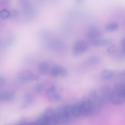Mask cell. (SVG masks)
Masks as SVG:
<instances>
[{"label":"cell","mask_w":125,"mask_h":125,"mask_svg":"<svg viewBox=\"0 0 125 125\" xmlns=\"http://www.w3.org/2000/svg\"><path fill=\"white\" fill-rule=\"evenodd\" d=\"M118 28V24L116 22H111L107 24L105 27V30L107 31H114Z\"/></svg>","instance_id":"13"},{"label":"cell","mask_w":125,"mask_h":125,"mask_svg":"<svg viewBox=\"0 0 125 125\" xmlns=\"http://www.w3.org/2000/svg\"><path fill=\"white\" fill-rule=\"evenodd\" d=\"M107 51L108 53L111 55H116L117 51L116 46L115 44H110L107 48Z\"/></svg>","instance_id":"14"},{"label":"cell","mask_w":125,"mask_h":125,"mask_svg":"<svg viewBox=\"0 0 125 125\" xmlns=\"http://www.w3.org/2000/svg\"><path fill=\"white\" fill-rule=\"evenodd\" d=\"M90 43L93 46H107L111 44V41L108 39H91L89 41Z\"/></svg>","instance_id":"7"},{"label":"cell","mask_w":125,"mask_h":125,"mask_svg":"<svg viewBox=\"0 0 125 125\" xmlns=\"http://www.w3.org/2000/svg\"><path fill=\"white\" fill-rule=\"evenodd\" d=\"M38 69L40 74L45 75L48 71L49 64L46 62H39L38 65Z\"/></svg>","instance_id":"10"},{"label":"cell","mask_w":125,"mask_h":125,"mask_svg":"<svg viewBox=\"0 0 125 125\" xmlns=\"http://www.w3.org/2000/svg\"><path fill=\"white\" fill-rule=\"evenodd\" d=\"M45 87V85L43 83H39L35 84L34 86V89L36 92H40L42 91Z\"/></svg>","instance_id":"16"},{"label":"cell","mask_w":125,"mask_h":125,"mask_svg":"<svg viewBox=\"0 0 125 125\" xmlns=\"http://www.w3.org/2000/svg\"><path fill=\"white\" fill-rule=\"evenodd\" d=\"M50 74L52 77H64L68 74L67 69L61 65H54L50 70Z\"/></svg>","instance_id":"4"},{"label":"cell","mask_w":125,"mask_h":125,"mask_svg":"<svg viewBox=\"0 0 125 125\" xmlns=\"http://www.w3.org/2000/svg\"><path fill=\"white\" fill-rule=\"evenodd\" d=\"M47 98L51 102H58L61 99V95L58 92L57 88L54 86L48 87L46 90Z\"/></svg>","instance_id":"3"},{"label":"cell","mask_w":125,"mask_h":125,"mask_svg":"<svg viewBox=\"0 0 125 125\" xmlns=\"http://www.w3.org/2000/svg\"><path fill=\"white\" fill-rule=\"evenodd\" d=\"M86 34L90 40L99 38L101 36L100 31L97 27L94 26L89 27L86 31Z\"/></svg>","instance_id":"6"},{"label":"cell","mask_w":125,"mask_h":125,"mask_svg":"<svg viewBox=\"0 0 125 125\" xmlns=\"http://www.w3.org/2000/svg\"><path fill=\"white\" fill-rule=\"evenodd\" d=\"M34 99V95L30 93H26L24 98V101H23V105L26 106L30 105L32 103Z\"/></svg>","instance_id":"11"},{"label":"cell","mask_w":125,"mask_h":125,"mask_svg":"<svg viewBox=\"0 0 125 125\" xmlns=\"http://www.w3.org/2000/svg\"><path fill=\"white\" fill-rule=\"evenodd\" d=\"M112 92V89L110 86L107 85L102 86L100 90L98 91L99 95L103 103L110 99L111 94Z\"/></svg>","instance_id":"5"},{"label":"cell","mask_w":125,"mask_h":125,"mask_svg":"<svg viewBox=\"0 0 125 125\" xmlns=\"http://www.w3.org/2000/svg\"><path fill=\"white\" fill-rule=\"evenodd\" d=\"M115 75L118 77H120V78L125 77V69L122 70L118 72L116 74H115Z\"/></svg>","instance_id":"17"},{"label":"cell","mask_w":125,"mask_h":125,"mask_svg":"<svg viewBox=\"0 0 125 125\" xmlns=\"http://www.w3.org/2000/svg\"><path fill=\"white\" fill-rule=\"evenodd\" d=\"M88 48L87 43L83 40L77 41L73 47V54L76 55L82 54L85 52Z\"/></svg>","instance_id":"2"},{"label":"cell","mask_w":125,"mask_h":125,"mask_svg":"<svg viewBox=\"0 0 125 125\" xmlns=\"http://www.w3.org/2000/svg\"><path fill=\"white\" fill-rule=\"evenodd\" d=\"M15 97V94L13 92H0V100L2 101H12Z\"/></svg>","instance_id":"9"},{"label":"cell","mask_w":125,"mask_h":125,"mask_svg":"<svg viewBox=\"0 0 125 125\" xmlns=\"http://www.w3.org/2000/svg\"><path fill=\"white\" fill-rule=\"evenodd\" d=\"M87 62L92 65H97L100 63L101 59L96 55H91L87 59Z\"/></svg>","instance_id":"12"},{"label":"cell","mask_w":125,"mask_h":125,"mask_svg":"<svg viewBox=\"0 0 125 125\" xmlns=\"http://www.w3.org/2000/svg\"><path fill=\"white\" fill-rule=\"evenodd\" d=\"M39 76L37 74L30 70H22L18 74V79L21 82L35 81L39 79Z\"/></svg>","instance_id":"1"},{"label":"cell","mask_w":125,"mask_h":125,"mask_svg":"<svg viewBox=\"0 0 125 125\" xmlns=\"http://www.w3.org/2000/svg\"><path fill=\"white\" fill-rule=\"evenodd\" d=\"M5 83V78L1 75H0V87L2 86Z\"/></svg>","instance_id":"18"},{"label":"cell","mask_w":125,"mask_h":125,"mask_svg":"<svg viewBox=\"0 0 125 125\" xmlns=\"http://www.w3.org/2000/svg\"><path fill=\"white\" fill-rule=\"evenodd\" d=\"M114 75L115 74L113 71L109 69H105L101 72L100 78L103 81H106L111 79Z\"/></svg>","instance_id":"8"},{"label":"cell","mask_w":125,"mask_h":125,"mask_svg":"<svg viewBox=\"0 0 125 125\" xmlns=\"http://www.w3.org/2000/svg\"><path fill=\"white\" fill-rule=\"evenodd\" d=\"M10 16V12L7 9H3L0 10V18L5 19Z\"/></svg>","instance_id":"15"}]
</instances>
